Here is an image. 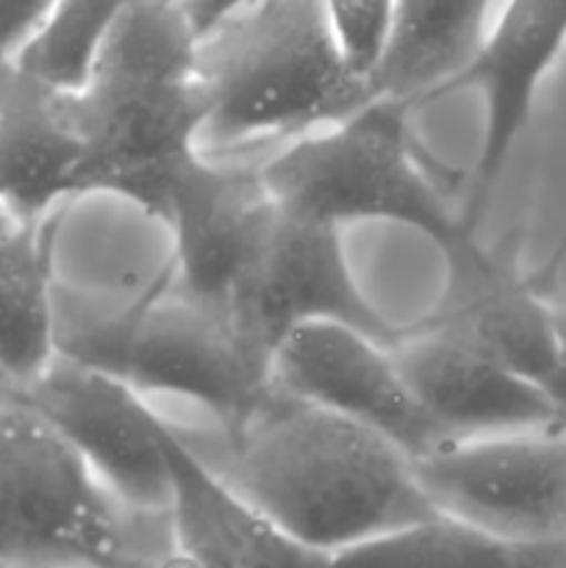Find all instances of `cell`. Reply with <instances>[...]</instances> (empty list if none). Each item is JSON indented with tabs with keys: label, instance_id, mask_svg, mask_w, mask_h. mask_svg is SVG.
<instances>
[{
	"label": "cell",
	"instance_id": "1",
	"mask_svg": "<svg viewBox=\"0 0 566 568\" xmlns=\"http://www.w3.org/2000/svg\"><path fill=\"white\" fill-rule=\"evenodd\" d=\"M178 433L239 497L331 558L433 516L408 453L275 381L216 436Z\"/></svg>",
	"mask_w": 566,
	"mask_h": 568
},
{
	"label": "cell",
	"instance_id": "2",
	"mask_svg": "<svg viewBox=\"0 0 566 568\" xmlns=\"http://www.w3.org/2000/svg\"><path fill=\"white\" fill-rule=\"evenodd\" d=\"M194 44L198 31L178 0H128L117 14L72 89L81 194H120L161 220L172 183L203 153Z\"/></svg>",
	"mask_w": 566,
	"mask_h": 568
},
{
	"label": "cell",
	"instance_id": "3",
	"mask_svg": "<svg viewBox=\"0 0 566 568\" xmlns=\"http://www.w3.org/2000/svg\"><path fill=\"white\" fill-rule=\"evenodd\" d=\"M55 355L120 377L139 394L192 399L231 425L272 383V358L228 305L183 286L172 270L133 297L53 288Z\"/></svg>",
	"mask_w": 566,
	"mask_h": 568
},
{
	"label": "cell",
	"instance_id": "4",
	"mask_svg": "<svg viewBox=\"0 0 566 568\" xmlns=\"http://www.w3.org/2000/svg\"><path fill=\"white\" fill-rule=\"evenodd\" d=\"M194 75L205 100L200 150L292 139L375 100L344 61L322 0H253L231 11L198 33Z\"/></svg>",
	"mask_w": 566,
	"mask_h": 568
},
{
	"label": "cell",
	"instance_id": "5",
	"mask_svg": "<svg viewBox=\"0 0 566 568\" xmlns=\"http://www.w3.org/2000/svg\"><path fill=\"white\" fill-rule=\"evenodd\" d=\"M408 111L397 100L375 98L347 120L297 139L259 166L266 192L325 225L397 222L444 247L472 227L449 211L416 161Z\"/></svg>",
	"mask_w": 566,
	"mask_h": 568
},
{
	"label": "cell",
	"instance_id": "6",
	"mask_svg": "<svg viewBox=\"0 0 566 568\" xmlns=\"http://www.w3.org/2000/svg\"><path fill=\"white\" fill-rule=\"evenodd\" d=\"M128 510L22 403L0 408V568H114L142 560Z\"/></svg>",
	"mask_w": 566,
	"mask_h": 568
},
{
	"label": "cell",
	"instance_id": "7",
	"mask_svg": "<svg viewBox=\"0 0 566 568\" xmlns=\"http://www.w3.org/2000/svg\"><path fill=\"white\" fill-rule=\"evenodd\" d=\"M225 305L270 358L305 322H344L383 344L397 333L361 294L338 227L297 214L272 194L239 253Z\"/></svg>",
	"mask_w": 566,
	"mask_h": 568
},
{
	"label": "cell",
	"instance_id": "8",
	"mask_svg": "<svg viewBox=\"0 0 566 568\" xmlns=\"http://www.w3.org/2000/svg\"><path fill=\"white\" fill-rule=\"evenodd\" d=\"M411 469L433 514L514 541H566V427L447 438Z\"/></svg>",
	"mask_w": 566,
	"mask_h": 568
},
{
	"label": "cell",
	"instance_id": "9",
	"mask_svg": "<svg viewBox=\"0 0 566 568\" xmlns=\"http://www.w3.org/2000/svg\"><path fill=\"white\" fill-rule=\"evenodd\" d=\"M14 399L42 416L81 455L128 514L166 516V422L150 410L137 388L55 355L33 381L17 388Z\"/></svg>",
	"mask_w": 566,
	"mask_h": 568
},
{
	"label": "cell",
	"instance_id": "10",
	"mask_svg": "<svg viewBox=\"0 0 566 568\" xmlns=\"http://www.w3.org/2000/svg\"><path fill=\"white\" fill-rule=\"evenodd\" d=\"M272 381L397 444L411 458L447 442L400 375L388 344L344 322H305L272 349Z\"/></svg>",
	"mask_w": 566,
	"mask_h": 568
},
{
	"label": "cell",
	"instance_id": "11",
	"mask_svg": "<svg viewBox=\"0 0 566 568\" xmlns=\"http://www.w3.org/2000/svg\"><path fill=\"white\" fill-rule=\"evenodd\" d=\"M438 250L447 261V283L427 325L547 386L558 355L555 305L514 264L483 247L472 231Z\"/></svg>",
	"mask_w": 566,
	"mask_h": 568
},
{
	"label": "cell",
	"instance_id": "12",
	"mask_svg": "<svg viewBox=\"0 0 566 568\" xmlns=\"http://www.w3.org/2000/svg\"><path fill=\"white\" fill-rule=\"evenodd\" d=\"M388 349L444 438L558 425V408L547 388L494 364L425 320L397 327Z\"/></svg>",
	"mask_w": 566,
	"mask_h": 568
},
{
	"label": "cell",
	"instance_id": "13",
	"mask_svg": "<svg viewBox=\"0 0 566 568\" xmlns=\"http://www.w3.org/2000/svg\"><path fill=\"white\" fill-rule=\"evenodd\" d=\"M566 50V0H505L497 20L464 72L444 94L475 89L486 103L475 192L464 222L475 227L488 192L503 175L530 122L542 81Z\"/></svg>",
	"mask_w": 566,
	"mask_h": 568
},
{
	"label": "cell",
	"instance_id": "14",
	"mask_svg": "<svg viewBox=\"0 0 566 568\" xmlns=\"http://www.w3.org/2000/svg\"><path fill=\"white\" fill-rule=\"evenodd\" d=\"M83 142L72 89L17 61L0 64V203L37 222L81 194Z\"/></svg>",
	"mask_w": 566,
	"mask_h": 568
},
{
	"label": "cell",
	"instance_id": "15",
	"mask_svg": "<svg viewBox=\"0 0 566 568\" xmlns=\"http://www.w3.org/2000/svg\"><path fill=\"white\" fill-rule=\"evenodd\" d=\"M170 466V547L198 568H333L331 555L303 547L239 497L181 438L164 427Z\"/></svg>",
	"mask_w": 566,
	"mask_h": 568
},
{
	"label": "cell",
	"instance_id": "16",
	"mask_svg": "<svg viewBox=\"0 0 566 568\" xmlns=\"http://www.w3.org/2000/svg\"><path fill=\"white\" fill-rule=\"evenodd\" d=\"M270 203L259 166L216 164L200 153L166 194L161 220L175 239L172 275L192 292L225 305L253 222Z\"/></svg>",
	"mask_w": 566,
	"mask_h": 568
},
{
	"label": "cell",
	"instance_id": "17",
	"mask_svg": "<svg viewBox=\"0 0 566 568\" xmlns=\"http://www.w3.org/2000/svg\"><path fill=\"white\" fill-rule=\"evenodd\" d=\"M492 0H394L386 53L372 72L375 98L411 105L444 98L488 33Z\"/></svg>",
	"mask_w": 566,
	"mask_h": 568
},
{
	"label": "cell",
	"instance_id": "18",
	"mask_svg": "<svg viewBox=\"0 0 566 568\" xmlns=\"http://www.w3.org/2000/svg\"><path fill=\"white\" fill-rule=\"evenodd\" d=\"M61 211L37 222H20L0 239V369L17 388L55 358L50 255Z\"/></svg>",
	"mask_w": 566,
	"mask_h": 568
},
{
	"label": "cell",
	"instance_id": "19",
	"mask_svg": "<svg viewBox=\"0 0 566 568\" xmlns=\"http://www.w3.org/2000/svg\"><path fill=\"white\" fill-rule=\"evenodd\" d=\"M333 568H566V541H514L433 514L333 555Z\"/></svg>",
	"mask_w": 566,
	"mask_h": 568
},
{
	"label": "cell",
	"instance_id": "20",
	"mask_svg": "<svg viewBox=\"0 0 566 568\" xmlns=\"http://www.w3.org/2000/svg\"><path fill=\"white\" fill-rule=\"evenodd\" d=\"M128 0H59L20 50L17 64L64 89H78Z\"/></svg>",
	"mask_w": 566,
	"mask_h": 568
},
{
	"label": "cell",
	"instance_id": "21",
	"mask_svg": "<svg viewBox=\"0 0 566 568\" xmlns=\"http://www.w3.org/2000/svg\"><path fill=\"white\" fill-rule=\"evenodd\" d=\"M322 9L347 67L370 81L392 37L394 0H322Z\"/></svg>",
	"mask_w": 566,
	"mask_h": 568
},
{
	"label": "cell",
	"instance_id": "22",
	"mask_svg": "<svg viewBox=\"0 0 566 568\" xmlns=\"http://www.w3.org/2000/svg\"><path fill=\"white\" fill-rule=\"evenodd\" d=\"M59 0H0V64L14 61Z\"/></svg>",
	"mask_w": 566,
	"mask_h": 568
},
{
	"label": "cell",
	"instance_id": "23",
	"mask_svg": "<svg viewBox=\"0 0 566 568\" xmlns=\"http://www.w3.org/2000/svg\"><path fill=\"white\" fill-rule=\"evenodd\" d=\"M555 338H558V355L544 388L558 408V427H566V305H555Z\"/></svg>",
	"mask_w": 566,
	"mask_h": 568
},
{
	"label": "cell",
	"instance_id": "24",
	"mask_svg": "<svg viewBox=\"0 0 566 568\" xmlns=\"http://www.w3.org/2000/svg\"><path fill=\"white\" fill-rule=\"evenodd\" d=\"M178 3L186 11L194 31L203 33L205 28L214 26L216 20H222V17L231 14V11L242 9V6L253 3V0H178Z\"/></svg>",
	"mask_w": 566,
	"mask_h": 568
},
{
	"label": "cell",
	"instance_id": "25",
	"mask_svg": "<svg viewBox=\"0 0 566 568\" xmlns=\"http://www.w3.org/2000/svg\"><path fill=\"white\" fill-rule=\"evenodd\" d=\"M14 394H17V383L0 369V408H6L9 403H14Z\"/></svg>",
	"mask_w": 566,
	"mask_h": 568
},
{
	"label": "cell",
	"instance_id": "26",
	"mask_svg": "<svg viewBox=\"0 0 566 568\" xmlns=\"http://www.w3.org/2000/svg\"><path fill=\"white\" fill-rule=\"evenodd\" d=\"M17 225H20V222H17L14 216H11L9 211H6V205L0 203V239H3V236H9V233L14 231Z\"/></svg>",
	"mask_w": 566,
	"mask_h": 568
},
{
	"label": "cell",
	"instance_id": "27",
	"mask_svg": "<svg viewBox=\"0 0 566 568\" xmlns=\"http://www.w3.org/2000/svg\"><path fill=\"white\" fill-rule=\"evenodd\" d=\"M148 558H142V560H133V564H125V566H114V568H142V564Z\"/></svg>",
	"mask_w": 566,
	"mask_h": 568
},
{
	"label": "cell",
	"instance_id": "28",
	"mask_svg": "<svg viewBox=\"0 0 566 568\" xmlns=\"http://www.w3.org/2000/svg\"><path fill=\"white\" fill-rule=\"evenodd\" d=\"M564 250H566V239H564V244H560V250H558V255H555V261H558L560 255H564Z\"/></svg>",
	"mask_w": 566,
	"mask_h": 568
}]
</instances>
